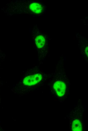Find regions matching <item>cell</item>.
I'll use <instances>...</instances> for the list:
<instances>
[{
  "label": "cell",
  "mask_w": 88,
  "mask_h": 131,
  "mask_svg": "<svg viewBox=\"0 0 88 131\" xmlns=\"http://www.w3.org/2000/svg\"><path fill=\"white\" fill-rule=\"evenodd\" d=\"M42 79V75L39 74L27 76L24 79L23 83L26 85H35L40 81Z\"/></svg>",
  "instance_id": "1"
},
{
  "label": "cell",
  "mask_w": 88,
  "mask_h": 131,
  "mask_svg": "<svg viewBox=\"0 0 88 131\" xmlns=\"http://www.w3.org/2000/svg\"><path fill=\"white\" fill-rule=\"evenodd\" d=\"M53 87L59 96H62L64 94L66 86L63 82L60 81H57L54 83Z\"/></svg>",
  "instance_id": "2"
},
{
  "label": "cell",
  "mask_w": 88,
  "mask_h": 131,
  "mask_svg": "<svg viewBox=\"0 0 88 131\" xmlns=\"http://www.w3.org/2000/svg\"><path fill=\"white\" fill-rule=\"evenodd\" d=\"M29 8L33 13L39 14L42 11L43 8L40 4L36 3H31L29 5Z\"/></svg>",
  "instance_id": "3"
},
{
  "label": "cell",
  "mask_w": 88,
  "mask_h": 131,
  "mask_svg": "<svg viewBox=\"0 0 88 131\" xmlns=\"http://www.w3.org/2000/svg\"><path fill=\"white\" fill-rule=\"evenodd\" d=\"M35 42L37 47L38 48H41L45 45V39L43 36L39 35L36 38Z\"/></svg>",
  "instance_id": "4"
},
{
  "label": "cell",
  "mask_w": 88,
  "mask_h": 131,
  "mask_svg": "<svg viewBox=\"0 0 88 131\" xmlns=\"http://www.w3.org/2000/svg\"><path fill=\"white\" fill-rule=\"evenodd\" d=\"M72 129L74 131L82 130L81 124L79 120L76 119L73 121L72 125Z\"/></svg>",
  "instance_id": "5"
},
{
  "label": "cell",
  "mask_w": 88,
  "mask_h": 131,
  "mask_svg": "<svg viewBox=\"0 0 88 131\" xmlns=\"http://www.w3.org/2000/svg\"><path fill=\"white\" fill-rule=\"evenodd\" d=\"M85 52L86 54L88 56V47H87L85 49Z\"/></svg>",
  "instance_id": "6"
}]
</instances>
